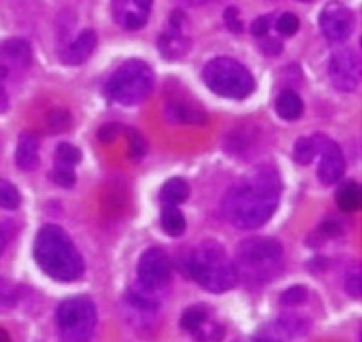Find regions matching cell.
Wrapping results in <instances>:
<instances>
[{"mask_svg": "<svg viewBox=\"0 0 362 342\" xmlns=\"http://www.w3.org/2000/svg\"><path fill=\"white\" fill-rule=\"evenodd\" d=\"M281 190L279 172L274 167H255L226 190L223 214L226 221L241 230L263 227L276 212Z\"/></svg>", "mask_w": 362, "mask_h": 342, "instance_id": "6da1fadb", "label": "cell"}, {"mask_svg": "<svg viewBox=\"0 0 362 342\" xmlns=\"http://www.w3.org/2000/svg\"><path fill=\"white\" fill-rule=\"evenodd\" d=\"M33 256L45 276L62 283H73L83 273L82 256L73 240L58 225H44L35 240Z\"/></svg>", "mask_w": 362, "mask_h": 342, "instance_id": "7a4b0ae2", "label": "cell"}, {"mask_svg": "<svg viewBox=\"0 0 362 342\" xmlns=\"http://www.w3.org/2000/svg\"><path fill=\"white\" fill-rule=\"evenodd\" d=\"M234 266L248 285H267L283 270V244L274 237H248L235 248Z\"/></svg>", "mask_w": 362, "mask_h": 342, "instance_id": "3957f363", "label": "cell"}, {"mask_svg": "<svg viewBox=\"0 0 362 342\" xmlns=\"http://www.w3.org/2000/svg\"><path fill=\"white\" fill-rule=\"evenodd\" d=\"M189 272L202 288L212 293H225L238 285L234 261L221 243L206 240L194 248L189 257Z\"/></svg>", "mask_w": 362, "mask_h": 342, "instance_id": "277c9868", "label": "cell"}, {"mask_svg": "<svg viewBox=\"0 0 362 342\" xmlns=\"http://www.w3.org/2000/svg\"><path fill=\"white\" fill-rule=\"evenodd\" d=\"M203 82L210 91L223 98L243 100L255 89L254 76L241 62L228 57H218L203 67Z\"/></svg>", "mask_w": 362, "mask_h": 342, "instance_id": "5b68a950", "label": "cell"}, {"mask_svg": "<svg viewBox=\"0 0 362 342\" xmlns=\"http://www.w3.org/2000/svg\"><path fill=\"white\" fill-rule=\"evenodd\" d=\"M153 69L141 60H129L111 74L105 91L115 103L138 105L147 98L148 93L153 91Z\"/></svg>", "mask_w": 362, "mask_h": 342, "instance_id": "8992f818", "label": "cell"}, {"mask_svg": "<svg viewBox=\"0 0 362 342\" xmlns=\"http://www.w3.org/2000/svg\"><path fill=\"white\" fill-rule=\"evenodd\" d=\"M96 306L86 295L66 299L57 309L60 342H90L96 330Z\"/></svg>", "mask_w": 362, "mask_h": 342, "instance_id": "52a82bcc", "label": "cell"}, {"mask_svg": "<svg viewBox=\"0 0 362 342\" xmlns=\"http://www.w3.org/2000/svg\"><path fill=\"white\" fill-rule=\"evenodd\" d=\"M170 283V261L161 248L151 247L138 261V285L147 292L160 293Z\"/></svg>", "mask_w": 362, "mask_h": 342, "instance_id": "ba28073f", "label": "cell"}, {"mask_svg": "<svg viewBox=\"0 0 362 342\" xmlns=\"http://www.w3.org/2000/svg\"><path fill=\"white\" fill-rule=\"evenodd\" d=\"M124 309L127 322L136 331L153 330L158 309H160V301L156 299V293L147 292L138 285V288H131L125 295Z\"/></svg>", "mask_w": 362, "mask_h": 342, "instance_id": "9c48e42d", "label": "cell"}, {"mask_svg": "<svg viewBox=\"0 0 362 342\" xmlns=\"http://www.w3.org/2000/svg\"><path fill=\"white\" fill-rule=\"evenodd\" d=\"M328 73L337 91H355L361 82V57L350 47H341L329 58Z\"/></svg>", "mask_w": 362, "mask_h": 342, "instance_id": "30bf717a", "label": "cell"}, {"mask_svg": "<svg viewBox=\"0 0 362 342\" xmlns=\"http://www.w3.org/2000/svg\"><path fill=\"white\" fill-rule=\"evenodd\" d=\"M319 25L322 29V35L328 38L329 42L341 44V42L348 40L354 33L355 18L350 8H346L344 4L332 0L329 4H326L319 17Z\"/></svg>", "mask_w": 362, "mask_h": 342, "instance_id": "8fae6325", "label": "cell"}, {"mask_svg": "<svg viewBox=\"0 0 362 342\" xmlns=\"http://www.w3.org/2000/svg\"><path fill=\"white\" fill-rule=\"evenodd\" d=\"M315 140L317 154L321 156L319 167H317V177H319V182L325 187H332L341 182L342 174H344V156L341 153V147L335 141L329 140V138L317 134Z\"/></svg>", "mask_w": 362, "mask_h": 342, "instance_id": "7c38bea8", "label": "cell"}, {"mask_svg": "<svg viewBox=\"0 0 362 342\" xmlns=\"http://www.w3.org/2000/svg\"><path fill=\"white\" fill-rule=\"evenodd\" d=\"M96 33L93 29H83L78 37L74 38L71 44H67L66 49L60 53V58L66 66H80L87 60V58L93 54V51L96 49Z\"/></svg>", "mask_w": 362, "mask_h": 342, "instance_id": "4fadbf2b", "label": "cell"}, {"mask_svg": "<svg viewBox=\"0 0 362 342\" xmlns=\"http://www.w3.org/2000/svg\"><path fill=\"white\" fill-rule=\"evenodd\" d=\"M165 120L177 125H202L206 124V112L199 105H192V103L170 102L165 107Z\"/></svg>", "mask_w": 362, "mask_h": 342, "instance_id": "5bb4252c", "label": "cell"}, {"mask_svg": "<svg viewBox=\"0 0 362 342\" xmlns=\"http://www.w3.org/2000/svg\"><path fill=\"white\" fill-rule=\"evenodd\" d=\"M158 49H160L161 57L167 60H180L181 57H185L190 49L189 37L183 35L181 29H173L165 31L160 38H158Z\"/></svg>", "mask_w": 362, "mask_h": 342, "instance_id": "9a60e30c", "label": "cell"}, {"mask_svg": "<svg viewBox=\"0 0 362 342\" xmlns=\"http://www.w3.org/2000/svg\"><path fill=\"white\" fill-rule=\"evenodd\" d=\"M15 161L21 170H35L38 167V140L31 132H22L18 136L17 151H15Z\"/></svg>", "mask_w": 362, "mask_h": 342, "instance_id": "2e32d148", "label": "cell"}, {"mask_svg": "<svg viewBox=\"0 0 362 342\" xmlns=\"http://www.w3.org/2000/svg\"><path fill=\"white\" fill-rule=\"evenodd\" d=\"M0 57L15 67H28L31 64V47L22 38H9L0 47Z\"/></svg>", "mask_w": 362, "mask_h": 342, "instance_id": "e0dca14e", "label": "cell"}, {"mask_svg": "<svg viewBox=\"0 0 362 342\" xmlns=\"http://www.w3.org/2000/svg\"><path fill=\"white\" fill-rule=\"evenodd\" d=\"M276 111L279 118L286 122L299 120L305 111V103L300 96L293 91H283L276 100Z\"/></svg>", "mask_w": 362, "mask_h": 342, "instance_id": "ac0fdd59", "label": "cell"}, {"mask_svg": "<svg viewBox=\"0 0 362 342\" xmlns=\"http://www.w3.org/2000/svg\"><path fill=\"white\" fill-rule=\"evenodd\" d=\"M335 201H337L339 208L346 212L358 211L361 206V187L355 182H344L339 185L337 192H335Z\"/></svg>", "mask_w": 362, "mask_h": 342, "instance_id": "d6986e66", "label": "cell"}, {"mask_svg": "<svg viewBox=\"0 0 362 342\" xmlns=\"http://www.w3.org/2000/svg\"><path fill=\"white\" fill-rule=\"evenodd\" d=\"M161 227L170 237H180L183 235L187 228L185 216L181 214V211L176 205H167L161 212Z\"/></svg>", "mask_w": 362, "mask_h": 342, "instance_id": "ffe728a7", "label": "cell"}, {"mask_svg": "<svg viewBox=\"0 0 362 342\" xmlns=\"http://www.w3.org/2000/svg\"><path fill=\"white\" fill-rule=\"evenodd\" d=\"M190 189L187 185L185 179L181 177H173L169 182L165 183L163 189H161V199H163L167 205H181L189 199Z\"/></svg>", "mask_w": 362, "mask_h": 342, "instance_id": "44dd1931", "label": "cell"}, {"mask_svg": "<svg viewBox=\"0 0 362 342\" xmlns=\"http://www.w3.org/2000/svg\"><path fill=\"white\" fill-rule=\"evenodd\" d=\"M206 319H210V309L205 305H194L183 312L180 319V326L189 334H194Z\"/></svg>", "mask_w": 362, "mask_h": 342, "instance_id": "7402d4cb", "label": "cell"}, {"mask_svg": "<svg viewBox=\"0 0 362 342\" xmlns=\"http://www.w3.org/2000/svg\"><path fill=\"white\" fill-rule=\"evenodd\" d=\"M190 335L196 342H221L225 338V328L218 321L206 319L198 330Z\"/></svg>", "mask_w": 362, "mask_h": 342, "instance_id": "603a6c76", "label": "cell"}, {"mask_svg": "<svg viewBox=\"0 0 362 342\" xmlns=\"http://www.w3.org/2000/svg\"><path fill=\"white\" fill-rule=\"evenodd\" d=\"M317 156V140L313 138H299L293 145V158L299 165H310Z\"/></svg>", "mask_w": 362, "mask_h": 342, "instance_id": "cb8c5ba5", "label": "cell"}, {"mask_svg": "<svg viewBox=\"0 0 362 342\" xmlns=\"http://www.w3.org/2000/svg\"><path fill=\"white\" fill-rule=\"evenodd\" d=\"M277 324L283 328L290 337H303V335L308 334L310 322L308 319L300 317V315H284L277 321Z\"/></svg>", "mask_w": 362, "mask_h": 342, "instance_id": "d4e9b609", "label": "cell"}, {"mask_svg": "<svg viewBox=\"0 0 362 342\" xmlns=\"http://www.w3.org/2000/svg\"><path fill=\"white\" fill-rule=\"evenodd\" d=\"M54 160L57 165H66V167H76L82 161V153L78 147H74L71 143H60L54 153Z\"/></svg>", "mask_w": 362, "mask_h": 342, "instance_id": "484cf974", "label": "cell"}, {"mask_svg": "<svg viewBox=\"0 0 362 342\" xmlns=\"http://www.w3.org/2000/svg\"><path fill=\"white\" fill-rule=\"evenodd\" d=\"M21 205V194H18L17 187L13 183L0 179V208L6 211H15Z\"/></svg>", "mask_w": 362, "mask_h": 342, "instance_id": "4316f807", "label": "cell"}, {"mask_svg": "<svg viewBox=\"0 0 362 342\" xmlns=\"http://www.w3.org/2000/svg\"><path fill=\"white\" fill-rule=\"evenodd\" d=\"M125 134H127L129 140V156H131V160H141L147 153V141L141 136V132L136 131V129H127Z\"/></svg>", "mask_w": 362, "mask_h": 342, "instance_id": "83f0119b", "label": "cell"}, {"mask_svg": "<svg viewBox=\"0 0 362 342\" xmlns=\"http://www.w3.org/2000/svg\"><path fill=\"white\" fill-rule=\"evenodd\" d=\"M290 335L281 328L279 324H270L267 326L264 330H261L259 334L254 335L250 338V342H288Z\"/></svg>", "mask_w": 362, "mask_h": 342, "instance_id": "f1b7e54d", "label": "cell"}, {"mask_svg": "<svg viewBox=\"0 0 362 342\" xmlns=\"http://www.w3.org/2000/svg\"><path fill=\"white\" fill-rule=\"evenodd\" d=\"M308 299V290L305 286L296 285L284 290L279 297V302L283 306H299Z\"/></svg>", "mask_w": 362, "mask_h": 342, "instance_id": "f546056e", "label": "cell"}, {"mask_svg": "<svg viewBox=\"0 0 362 342\" xmlns=\"http://www.w3.org/2000/svg\"><path fill=\"white\" fill-rule=\"evenodd\" d=\"M281 37H293L299 31V18L293 13H283L276 22Z\"/></svg>", "mask_w": 362, "mask_h": 342, "instance_id": "4dcf8cb0", "label": "cell"}, {"mask_svg": "<svg viewBox=\"0 0 362 342\" xmlns=\"http://www.w3.org/2000/svg\"><path fill=\"white\" fill-rule=\"evenodd\" d=\"M51 177H53V182L57 183V185L66 187V189L73 187L74 182H76L73 167L57 165V163H54V169H53V174H51Z\"/></svg>", "mask_w": 362, "mask_h": 342, "instance_id": "1f68e13d", "label": "cell"}, {"mask_svg": "<svg viewBox=\"0 0 362 342\" xmlns=\"http://www.w3.org/2000/svg\"><path fill=\"white\" fill-rule=\"evenodd\" d=\"M118 22L124 25L125 29H131V31H136V29L144 28L145 22H147V15L140 11H125L122 17L118 18Z\"/></svg>", "mask_w": 362, "mask_h": 342, "instance_id": "d6a6232c", "label": "cell"}, {"mask_svg": "<svg viewBox=\"0 0 362 342\" xmlns=\"http://www.w3.org/2000/svg\"><path fill=\"white\" fill-rule=\"evenodd\" d=\"M344 288L348 292V295L354 297V299H361V292H362V279H361V272H350L346 276V283Z\"/></svg>", "mask_w": 362, "mask_h": 342, "instance_id": "836d02e7", "label": "cell"}, {"mask_svg": "<svg viewBox=\"0 0 362 342\" xmlns=\"http://www.w3.org/2000/svg\"><path fill=\"white\" fill-rule=\"evenodd\" d=\"M223 17H225V24H226V28H228V31H232V33H235V35L243 31V24H241V20H239L238 8H234V6L226 8Z\"/></svg>", "mask_w": 362, "mask_h": 342, "instance_id": "e575fe53", "label": "cell"}, {"mask_svg": "<svg viewBox=\"0 0 362 342\" xmlns=\"http://www.w3.org/2000/svg\"><path fill=\"white\" fill-rule=\"evenodd\" d=\"M270 25H272V17H268V15L257 17L250 25L252 35H254V37H264V35H268V31H270Z\"/></svg>", "mask_w": 362, "mask_h": 342, "instance_id": "d590c367", "label": "cell"}, {"mask_svg": "<svg viewBox=\"0 0 362 342\" xmlns=\"http://www.w3.org/2000/svg\"><path fill=\"white\" fill-rule=\"evenodd\" d=\"M122 132H124V127H122V125L107 124V125H103V127L98 131V138L100 141H105V143H107V141H112L115 138H118Z\"/></svg>", "mask_w": 362, "mask_h": 342, "instance_id": "8d00e7d4", "label": "cell"}, {"mask_svg": "<svg viewBox=\"0 0 362 342\" xmlns=\"http://www.w3.org/2000/svg\"><path fill=\"white\" fill-rule=\"evenodd\" d=\"M13 234H15V225L11 221H0V256L4 254L6 244L9 243Z\"/></svg>", "mask_w": 362, "mask_h": 342, "instance_id": "74e56055", "label": "cell"}, {"mask_svg": "<svg viewBox=\"0 0 362 342\" xmlns=\"http://www.w3.org/2000/svg\"><path fill=\"white\" fill-rule=\"evenodd\" d=\"M281 49H283V46H281V42L276 40V38H268L267 42H263V51H264V53L277 54Z\"/></svg>", "mask_w": 362, "mask_h": 342, "instance_id": "f35d334b", "label": "cell"}, {"mask_svg": "<svg viewBox=\"0 0 362 342\" xmlns=\"http://www.w3.org/2000/svg\"><path fill=\"white\" fill-rule=\"evenodd\" d=\"M131 2L134 6V9H138L144 15H148V11L153 8V0H131Z\"/></svg>", "mask_w": 362, "mask_h": 342, "instance_id": "ab89813d", "label": "cell"}, {"mask_svg": "<svg viewBox=\"0 0 362 342\" xmlns=\"http://www.w3.org/2000/svg\"><path fill=\"white\" fill-rule=\"evenodd\" d=\"M6 109H8V96H6L2 86H0V112H4Z\"/></svg>", "mask_w": 362, "mask_h": 342, "instance_id": "60d3db41", "label": "cell"}, {"mask_svg": "<svg viewBox=\"0 0 362 342\" xmlns=\"http://www.w3.org/2000/svg\"><path fill=\"white\" fill-rule=\"evenodd\" d=\"M187 2L192 6H203V4H209V2H212V0H187Z\"/></svg>", "mask_w": 362, "mask_h": 342, "instance_id": "b9f144b4", "label": "cell"}, {"mask_svg": "<svg viewBox=\"0 0 362 342\" xmlns=\"http://www.w3.org/2000/svg\"><path fill=\"white\" fill-rule=\"evenodd\" d=\"M0 342H9L8 335H6V334H4V331H0Z\"/></svg>", "mask_w": 362, "mask_h": 342, "instance_id": "7bdbcfd3", "label": "cell"}, {"mask_svg": "<svg viewBox=\"0 0 362 342\" xmlns=\"http://www.w3.org/2000/svg\"><path fill=\"white\" fill-rule=\"evenodd\" d=\"M299 2H312V0H299Z\"/></svg>", "mask_w": 362, "mask_h": 342, "instance_id": "ee69618b", "label": "cell"}]
</instances>
